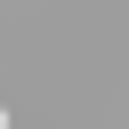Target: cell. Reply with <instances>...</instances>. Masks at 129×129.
Instances as JSON below:
<instances>
[{
	"label": "cell",
	"mask_w": 129,
	"mask_h": 129,
	"mask_svg": "<svg viewBox=\"0 0 129 129\" xmlns=\"http://www.w3.org/2000/svg\"><path fill=\"white\" fill-rule=\"evenodd\" d=\"M0 129H8V105H0Z\"/></svg>",
	"instance_id": "1"
}]
</instances>
